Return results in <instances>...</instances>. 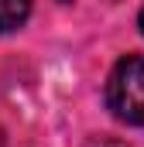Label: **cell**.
<instances>
[{
	"label": "cell",
	"mask_w": 144,
	"mask_h": 147,
	"mask_svg": "<svg viewBox=\"0 0 144 147\" xmlns=\"http://www.w3.org/2000/svg\"><path fill=\"white\" fill-rule=\"evenodd\" d=\"M107 106L117 120L144 127V55H127L117 62L107 82Z\"/></svg>",
	"instance_id": "cell-1"
},
{
	"label": "cell",
	"mask_w": 144,
	"mask_h": 147,
	"mask_svg": "<svg viewBox=\"0 0 144 147\" xmlns=\"http://www.w3.org/2000/svg\"><path fill=\"white\" fill-rule=\"evenodd\" d=\"M31 14V0H0V34L17 31Z\"/></svg>",
	"instance_id": "cell-2"
},
{
	"label": "cell",
	"mask_w": 144,
	"mask_h": 147,
	"mask_svg": "<svg viewBox=\"0 0 144 147\" xmlns=\"http://www.w3.org/2000/svg\"><path fill=\"white\" fill-rule=\"evenodd\" d=\"M89 147H127V144H120V140H93Z\"/></svg>",
	"instance_id": "cell-3"
},
{
	"label": "cell",
	"mask_w": 144,
	"mask_h": 147,
	"mask_svg": "<svg viewBox=\"0 0 144 147\" xmlns=\"http://www.w3.org/2000/svg\"><path fill=\"white\" fill-rule=\"evenodd\" d=\"M0 147H7V137H3V130H0Z\"/></svg>",
	"instance_id": "cell-4"
},
{
	"label": "cell",
	"mask_w": 144,
	"mask_h": 147,
	"mask_svg": "<svg viewBox=\"0 0 144 147\" xmlns=\"http://www.w3.org/2000/svg\"><path fill=\"white\" fill-rule=\"evenodd\" d=\"M141 31H144V10H141Z\"/></svg>",
	"instance_id": "cell-5"
}]
</instances>
